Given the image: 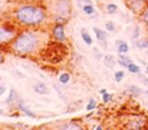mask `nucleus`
I'll use <instances>...</instances> for the list:
<instances>
[{"instance_id": "nucleus-1", "label": "nucleus", "mask_w": 148, "mask_h": 130, "mask_svg": "<svg viewBox=\"0 0 148 130\" xmlns=\"http://www.w3.org/2000/svg\"><path fill=\"white\" fill-rule=\"evenodd\" d=\"M16 19L25 25H36L44 21L45 12L40 7L25 5L16 11Z\"/></svg>"}, {"instance_id": "nucleus-2", "label": "nucleus", "mask_w": 148, "mask_h": 130, "mask_svg": "<svg viewBox=\"0 0 148 130\" xmlns=\"http://www.w3.org/2000/svg\"><path fill=\"white\" fill-rule=\"evenodd\" d=\"M39 44V39L36 34L32 32L23 33L13 42V49L17 53L27 54L35 51Z\"/></svg>"}, {"instance_id": "nucleus-3", "label": "nucleus", "mask_w": 148, "mask_h": 130, "mask_svg": "<svg viewBox=\"0 0 148 130\" xmlns=\"http://www.w3.org/2000/svg\"><path fill=\"white\" fill-rule=\"evenodd\" d=\"M147 123V119L143 115H133L127 121L126 127L130 129H141L144 128Z\"/></svg>"}, {"instance_id": "nucleus-4", "label": "nucleus", "mask_w": 148, "mask_h": 130, "mask_svg": "<svg viewBox=\"0 0 148 130\" xmlns=\"http://www.w3.org/2000/svg\"><path fill=\"white\" fill-rule=\"evenodd\" d=\"M55 11L58 17L64 19L70 13V4L67 0H58L55 4Z\"/></svg>"}, {"instance_id": "nucleus-5", "label": "nucleus", "mask_w": 148, "mask_h": 130, "mask_svg": "<svg viewBox=\"0 0 148 130\" xmlns=\"http://www.w3.org/2000/svg\"><path fill=\"white\" fill-rule=\"evenodd\" d=\"M15 37V32L8 27H0V44L8 43Z\"/></svg>"}, {"instance_id": "nucleus-6", "label": "nucleus", "mask_w": 148, "mask_h": 130, "mask_svg": "<svg viewBox=\"0 0 148 130\" xmlns=\"http://www.w3.org/2000/svg\"><path fill=\"white\" fill-rule=\"evenodd\" d=\"M93 32H95V36H97V39L99 41V43L101 45V47L107 49L108 44H107V38H108V34L105 33L103 30L99 29V28H93Z\"/></svg>"}, {"instance_id": "nucleus-7", "label": "nucleus", "mask_w": 148, "mask_h": 130, "mask_svg": "<svg viewBox=\"0 0 148 130\" xmlns=\"http://www.w3.org/2000/svg\"><path fill=\"white\" fill-rule=\"evenodd\" d=\"M53 35L59 41H64L65 40V32H64V25L62 23H58L54 27Z\"/></svg>"}, {"instance_id": "nucleus-8", "label": "nucleus", "mask_w": 148, "mask_h": 130, "mask_svg": "<svg viewBox=\"0 0 148 130\" xmlns=\"http://www.w3.org/2000/svg\"><path fill=\"white\" fill-rule=\"evenodd\" d=\"M116 47H117L119 54H126L129 52V45L126 42L121 41V40H118L116 42Z\"/></svg>"}, {"instance_id": "nucleus-9", "label": "nucleus", "mask_w": 148, "mask_h": 130, "mask_svg": "<svg viewBox=\"0 0 148 130\" xmlns=\"http://www.w3.org/2000/svg\"><path fill=\"white\" fill-rule=\"evenodd\" d=\"M117 62H118V64H120V65H121V66L126 67V68H127V66L129 65V63H131L132 60H131V58H130L129 56L125 55V54H120Z\"/></svg>"}, {"instance_id": "nucleus-10", "label": "nucleus", "mask_w": 148, "mask_h": 130, "mask_svg": "<svg viewBox=\"0 0 148 130\" xmlns=\"http://www.w3.org/2000/svg\"><path fill=\"white\" fill-rule=\"evenodd\" d=\"M103 63H105V65L107 67L113 69L114 67H115V64H116L115 57H114L113 55H110V54L105 55V57H103Z\"/></svg>"}, {"instance_id": "nucleus-11", "label": "nucleus", "mask_w": 148, "mask_h": 130, "mask_svg": "<svg viewBox=\"0 0 148 130\" xmlns=\"http://www.w3.org/2000/svg\"><path fill=\"white\" fill-rule=\"evenodd\" d=\"M34 89H35L36 93L40 94V95H47V94L49 93L48 87L43 83H38V85H36L35 87H34Z\"/></svg>"}, {"instance_id": "nucleus-12", "label": "nucleus", "mask_w": 148, "mask_h": 130, "mask_svg": "<svg viewBox=\"0 0 148 130\" xmlns=\"http://www.w3.org/2000/svg\"><path fill=\"white\" fill-rule=\"evenodd\" d=\"M134 44L138 49H148V39H137Z\"/></svg>"}, {"instance_id": "nucleus-13", "label": "nucleus", "mask_w": 148, "mask_h": 130, "mask_svg": "<svg viewBox=\"0 0 148 130\" xmlns=\"http://www.w3.org/2000/svg\"><path fill=\"white\" fill-rule=\"evenodd\" d=\"M128 91H129V93H131L133 96H135V97H138V96H140L142 93H143L142 89H140L139 87H137V85H129Z\"/></svg>"}, {"instance_id": "nucleus-14", "label": "nucleus", "mask_w": 148, "mask_h": 130, "mask_svg": "<svg viewBox=\"0 0 148 130\" xmlns=\"http://www.w3.org/2000/svg\"><path fill=\"white\" fill-rule=\"evenodd\" d=\"M127 69L130 73H134V74H137V73L140 72V67L138 66L137 64L133 63V62L129 63V65L127 66Z\"/></svg>"}, {"instance_id": "nucleus-15", "label": "nucleus", "mask_w": 148, "mask_h": 130, "mask_svg": "<svg viewBox=\"0 0 148 130\" xmlns=\"http://www.w3.org/2000/svg\"><path fill=\"white\" fill-rule=\"evenodd\" d=\"M81 38H82V40L84 41V43L86 44V45H91L92 44V38L90 37V35H89L88 33H86V32L83 31L82 33H81Z\"/></svg>"}, {"instance_id": "nucleus-16", "label": "nucleus", "mask_w": 148, "mask_h": 130, "mask_svg": "<svg viewBox=\"0 0 148 130\" xmlns=\"http://www.w3.org/2000/svg\"><path fill=\"white\" fill-rule=\"evenodd\" d=\"M82 9H83V11H84L85 14H87V15L93 14V13H95V7H93L90 3H86V4L83 6Z\"/></svg>"}, {"instance_id": "nucleus-17", "label": "nucleus", "mask_w": 148, "mask_h": 130, "mask_svg": "<svg viewBox=\"0 0 148 130\" xmlns=\"http://www.w3.org/2000/svg\"><path fill=\"white\" fill-rule=\"evenodd\" d=\"M106 9H107V12L109 13V14H113V13L117 12L118 6L115 3H109V4L107 5V7H106Z\"/></svg>"}, {"instance_id": "nucleus-18", "label": "nucleus", "mask_w": 148, "mask_h": 130, "mask_svg": "<svg viewBox=\"0 0 148 130\" xmlns=\"http://www.w3.org/2000/svg\"><path fill=\"white\" fill-rule=\"evenodd\" d=\"M18 108L21 110V111L23 112V113H25V114H27V115L29 116V117H33V118L35 117V114H34L32 111H29V110L27 109V108L25 107V106H23L21 103H19V104H18Z\"/></svg>"}, {"instance_id": "nucleus-19", "label": "nucleus", "mask_w": 148, "mask_h": 130, "mask_svg": "<svg viewBox=\"0 0 148 130\" xmlns=\"http://www.w3.org/2000/svg\"><path fill=\"white\" fill-rule=\"evenodd\" d=\"M69 80H70V75L68 74V73H66V72L62 73V74L59 76V81L61 83H63V85L68 83V81H69Z\"/></svg>"}, {"instance_id": "nucleus-20", "label": "nucleus", "mask_w": 148, "mask_h": 130, "mask_svg": "<svg viewBox=\"0 0 148 130\" xmlns=\"http://www.w3.org/2000/svg\"><path fill=\"white\" fill-rule=\"evenodd\" d=\"M16 98H17V94H16V91H15V89H11L8 98H7V100H6V102H7V103H11V102L15 101V100H16Z\"/></svg>"}, {"instance_id": "nucleus-21", "label": "nucleus", "mask_w": 148, "mask_h": 130, "mask_svg": "<svg viewBox=\"0 0 148 130\" xmlns=\"http://www.w3.org/2000/svg\"><path fill=\"white\" fill-rule=\"evenodd\" d=\"M124 76H125V71L119 70V71H116L115 72V79L117 83H121V81L123 80Z\"/></svg>"}, {"instance_id": "nucleus-22", "label": "nucleus", "mask_w": 148, "mask_h": 130, "mask_svg": "<svg viewBox=\"0 0 148 130\" xmlns=\"http://www.w3.org/2000/svg\"><path fill=\"white\" fill-rule=\"evenodd\" d=\"M95 108H97V102L93 99H90L89 100V103L86 106V110L87 111H91V110L95 109Z\"/></svg>"}, {"instance_id": "nucleus-23", "label": "nucleus", "mask_w": 148, "mask_h": 130, "mask_svg": "<svg viewBox=\"0 0 148 130\" xmlns=\"http://www.w3.org/2000/svg\"><path fill=\"white\" fill-rule=\"evenodd\" d=\"M139 36H140V27L139 25H136L133 31V34H132V39L134 40L139 39Z\"/></svg>"}, {"instance_id": "nucleus-24", "label": "nucleus", "mask_w": 148, "mask_h": 130, "mask_svg": "<svg viewBox=\"0 0 148 130\" xmlns=\"http://www.w3.org/2000/svg\"><path fill=\"white\" fill-rule=\"evenodd\" d=\"M62 129H81V127L79 125L68 123V124H66V125H64L63 127H62Z\"/></svg>"}, {"instance_id": "nucleus-25", "label": "nucleus", "mask_w": 148, "mask_h": 130, "mask_svg": "<svg viewBox=\"0 0 148 130\" xmlns=\"http://www.w3.org/2000/svg\"><path fill=\"white\" fill-rule=\"evenodd\" d=\"M106 29H107L108 32H114L116 30V25L113 21H108L106 23Z\"/></svg>"}, {"instance_id": "nucleus-26", "label": "nucleus", "mask_w": 148, "mask_h": 130, "mask_svg": "<svg viewBox=\"0 0 148 130\" xmlns=\"http://www.w3.org/2000/svg\"><path fill=\"white\" fill-rule=\"evenodd\" d=\"M112 100H113V95H112V94L106 93V94H103V102L105 104H107V103H109V102H111Z\"/></svg>"}, {"instance_id": "nucleus-27", "label": "nucleus", "mask_w": 148, "mask_h": 130, "mask_svg": "<svg viewBox=\"0 0 148 130\" xmlns=\"http://www.w3.org/2000/svg\"><path fill=\"white\" fill-rule=\"evenodd\" d=\"M92 53H93V55L95 56V58H97L99 60L101 59V57H103V56H101V53L99 51V49H97V48H93V49H92Z\"/></svg>"}, {"instance_id": "nucleus-28", "label": "nucleus", "mask_w": 148, "mask_h": 130, "mask_svg": "<svg viewBox=\"0 0 148 130\" xmlns=\"http://www.w3.org/2000/svg\"><path fill=\"white\" fill-rule=\"evenodd\" d=\"M131 2H140V3H143V4L147 5L148 0H131Z\"/></svg>"}, {"instance_id": "nucleus-29", "label": "nucleus", "mask_w": 148, "mask_h": 130, "mask_svg": "<svg viewBox=\"0 0 148 130\" xmlns=\"http://www.w3.org/2000/svg\"><path fill=\"white\" fill-rule=\"evenodd\" d=\"M5 91H6V89H5L4 85H0V96L3 95L5 93Z\"/></svg>"}, {"instance_id": "nucleus-30", "label": "nucleus", "mask_w": 148, "mask_h": 130, "mask_svg": "<svg viewBox=\"0 0 148 130\" xmlns=\"http://www.w3.org/2000/svg\"><path fill=\"white\" fill-rule=\"evenodd\" d=\"M140 78H142V79H143V83H144V85H148V78H146V77L145 76H140Z\"/></svg>"}, {"instance_id": "nucleus-31", "label": "nucleus", "mask_w": 148, "mask_h": 130, "mask_svg": "<svg viewBox=\"0 0 148 130\" xmlns=\"http://www.w3.org/2000/svg\"><path fill=\"white\" fill-rule=\"evenodd\" d=\"M106 93H107V89H101V94H103H103H106Z\"/></svg>"}, {"instance_id": "nucleus-32", "label": "nucleus", "mask_w": 148, "mask_h": 130, "mask_svg": "<svg viewBox=\"0 0 148 130\" xmlns=\"http://www.w3.org/2000/svg\"><path fill=\"white\" fill-rule=\"evenodd\" d=\"M2 61H3V56H2V54L0 53V63H1Z\"/></svg>"}, {"instance_id": "nucleus-33", "label": "nucleus", "mask_w": 148, "mask_h": 130, "mask_svg": "<svg viewBox=\"0 0 148 130\" xmlns=\"http://www.w3.org/2000/svg\"><path fill=\"white\" fill-rule=\"evenodd\" d=\"M145 71H146V73L148 74V64H146V69H145Z\"/></svg>"}, {"instance_id": "nucleus-34", "label": "nucleus", "mask_w": 148, "mask_h": 130, "mask_svg": "<svg viewBox=\"0 0 148 130\" xmlns=\"http://www.w3.org/2000/svg\"><path fill=\"white\" fill-rule=\"evenodd\" d=\"M145 95H146V97L148 98V89H146V91H145Z\"/></svg>"}, {"instance_id": "nucleus-35", "label": "nucleus", "mask_w": 148, "mask_h": 130, "mask_svg": "<svg viewBox=\"0 0 148 130\" xmlns=\"http://www.w3.org/2000/svg\"><path fill=\"white\" fill-rule=\"evenodd\" d=\"M0 114H3V110L0 109Z\"/></svg>"}, {"instance_id": "nucleus-36", "label": "nucleus", "mask_w": 148, "mask_h": 130, "mask_svg": "<svg viewBox=\"0 0 148 130\" xmlns=\"http://www.w3.org/2000/svg\"><path fill=\"white\" fill-rule=\"evenodd\" d=\"M146 55H147V56H148V49H147V50H146Z\"/></svg>"}, {"instance_id": "nucleus-37", "label": "nucleus", "mask_w": 148, "mask_h": 130, "mask_svg": "<svg viewBox=\"0 0 148 130\" xmlns=\"http://www.w3.org/2000/svg\"><path fill=\"white\" fill-rule=\"evenodd\" d=\"M147 5H148V4H147Z\"/></svg>"}]
</instances>
